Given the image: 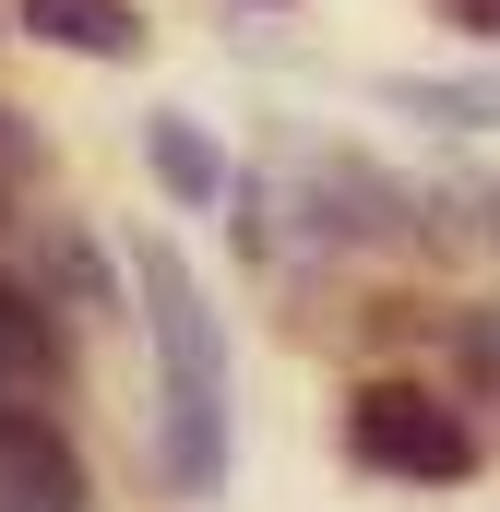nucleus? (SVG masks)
I'll use <instances>...</instances> for the list:
<instances>
[{
	"mask_svg": "<svg viewBox=\"0 0 500 512\" xmlns=\"http://www.w3.org/2000/svg\"><path fill=\"white\" fill-rule=\"evenodd\" d=\"M131 286H143L155 382H167V489H179V501H215L227 465H239V370H227V322H215V298L191 286V262L167 251V239L131 251Z\"/></svg>",
	"mask_w": 500,
	"mask_h": 512,
	"instance_id": "1",
	"label": "nucleus"
},
{
	"mask_svg": "<svg viewBox=\"0 0 500 512\" xmlns=\"http://www.w3.org/2000/svg\"><path fill=\"white\" fill-rule=\"evenodd\" d=\"M346 453L381 477H417V489H465L477 477V417L429 382H370L346 393Z\"/></svg>",
	"mask_w": 500,
	"mask_h": 512,
	"instance_id": "2",
	"label": "nucleus"
},
{
	"mask_svg": "<svg viewBox=\"0 0 500 512\" xmlns=\"http://www.w3.org/2000/svg\"><path fill=\"white\" fill-rule=\"evenodd\" d=\"M84 453L48 405H0V512H84Z\"/></svg>",
	"mask_w": 500,
	"mask_h": 512,
	"instance_id": "3",
	"label": "nucleus"
},
{
	"mask_svg": "<svg viewBox=\"0 0 500 512\" xmlns=\"http://www.w3.org/2000/svg\"><path fill=\"white\" fill-rule=\"evenodd\" d=\"M60 370H72V346H60V310H48L24 274H0V405H36Z\"/></svg>",
	"mask_w": 500,
	"mask_h": 512,
	"instance_id": "4",
	"label": "nucleus"
},
{
	"mask_svg": "<svg viewBox=\"0 0 500 512\" xmlns=\"http://www.w3.org/2000/svg\"><path fill=\"white\" fill-rule=\"evenodd\" d=\"M12 12H24V36H48L72 60H143V12L131 0H12Z\"/></svg>",
	"mask_w": 500,
	"mask_h": 512,
	"instance_id": "5",
	"label": "nucleus"
},
{
	"mask_svg": "<svg viewBox=\"0 0 500 512\" xmlns=\"http://www.w3.org/2000/svg\"><path fill=\"white\" fill-rule=\"evenodd\" d=\"M143 167H155L167 203H215V191H227V143H215L203 120H179V108L143 120Z\"/></svg>",
	"mask_w": 500,
	"mask_h": 512,
	"instance_id": "6",
	"label": "nucleus"
},
{
	"mask_svg": "<svg viewBox=\"0 0 500 512\" xmlns=\"http://www.w3.org/2000/svg\"><path fill=\"white\" fill-rule=\"evenodd\" d=\"M393 96L405 108H441V120H477V131L500 120V84H393Z\"/></svg>",
	"mask_w": 500,
	"mask_h": 512,
	"instance_id": "7",
	"label": "nucleus"
},
{
	"mask_svg": "<svg viewBox=\"0 0 500 512\" xmlns=\"http://www.w3.org/2000/svg\"><path fill=\"white\" fill-rule=\"evenodd\" d=\"M441 24H453V36H477V48H500V0H441Z\"/></svg>",
	"mask_w": 500,
	"mask_h": 512,
	"instance_id": "8",
	"label": "nucleus"
},
{
	"mask_svg": "<svg viewBox=\"0 0 500 512\" xmlns=\"http://www.w3.org/2000/svg\"><path fill=\"white\" fill-rule=\"evenodd\" d=\"M0 215H12V203H0Z\"/></svg>",
	"mask_w": 500,
	"mask_h": 512,
	"instance_id": "9",
	"label": "nucleus"
}]
</instances>
